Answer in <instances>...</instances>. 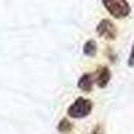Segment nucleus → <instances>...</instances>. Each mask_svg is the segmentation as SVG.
<instances>
[{"label":"nucleus","mask_w":134,"mask_h":134,"mask_svg":"<svg viewBox=\"0 0 134 134\" xmlns=\"http://www.w3.org/2000/svg\"><path fill=\"white\" fill-rule=\"evenodd\" d=\"M93 107H94V105L91 102V99L79 97L69 106V109H67V115L70 118H74V119H82V118H86L91 114Z\"/></svg>","instance_id":"1"},{"label":"nucleus","mask_w":134,"mask_h":134,"mask_svg":"<svg viewBox=\"0 0 134 134\" xmlns=\"http://www.w3.org/2000/svg\"><path fill=\"white\" fill-rule=\"evenodd\" d=\"M102 4L107 12L115 19H125L131 12L127 0H102Z\"/></svg>","instance_id":"2"},{"label":"nucleus","mask_w":134,"mask_h":134,"mask_svg":"<svg viewBox=\"0 0 134 134\" xmlns=\"http://www.w3.org/2000/svg\"><path fill=\"white\" fill-rule=\"evenodd\" d=\"M95 31L98 34V36L103 38L106 40H115L117 39V35H118L117 27H115V24L110 19H102L97 24Z\"/></svg>","instance_id":"3"},{"label":"nucleus","mask_w":134,"mask_h":134,"mask_svg":"<svg viewBox=\"0 0 134 134\" xmlns=\"http://www.w3.org/2000/svg\"><path fill=\"white\" fill-rule=\"evenodd\" d=\"M110 79H111V72L109 70V67H106V66L98 67V70L95 71V75H94V81H95L97 86L99 88H105L109 85Z\"/></svg>","instance_id":"4"},{"label":"nucleus","mask_w":134,"mask_h":134,"mask_svg":"<svg viewBox=\"0 0 134 134\" xmlns=\"http://www.w3.org/2000/svg\"><path fill=\"white\" fill-rule=\"evenodd\" d=\"M94 74L90 72H85L81 75V78L78 79V88L85 93H91L93 91V86H94Z\"/></svg>","instance_id":"5"},{"label":"nucleus","mask_w":134,"mask_h":134,"mask_svg":"<svg viewBox=\"0 0 134 134\" xmlns=\"http://www.w3.org/2000/svg\"><path fill=\"white\" fill-rule=\"evenodd\" d=\"M97 50H98V46H97V42L94 39H90L87 40L85 44H83V54L88 58H93L97 55Z\"/></svg>","instance_id":"6"},{"label":"nucleus","mask_w":134,"mask_h":134,"mask_svg":"<svg viewBox=\"0 0 134 134\" xmlns=\"http://www.w3.org/2000/svg\"><path fill=\"white\" fill-rule=\"evenodd\" d=\"M72 124L67 119V118H63V119H60V122L58 124V131L59 133H63V134H66V133H70L71 130H72Z\"/></svg>","instance_id":"7"},{"label":"nucleus","mask_w":134,"mask_h":134,"mask_svg":"<svg viewBox=\"0 0 134 134\" xmlns=\"http://www.w3.org/2000/svg\"><path fill=\"white\" fill-rule=\"evenodd\" d=\"M127 66L129 67H134V42H133V46H131V51L129 55V59H127Z\"/></svg>","instance_id":"8"},{"label":"nucleus","mask_w":134,"mask_h":134,"mask_svg":"<svg viewBox=\"0 0 134 134\" xmlns=\"http://www.w3.org/2000/svg\"><path fill=\"white\" fill-rule=\"evenodd\" d=\"M90 134H105V130H103L102 125H98V126H95V127L91 130Z\"/></svg>","instance_id":"9"}]
</instances>
